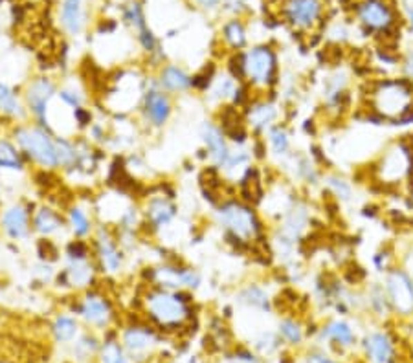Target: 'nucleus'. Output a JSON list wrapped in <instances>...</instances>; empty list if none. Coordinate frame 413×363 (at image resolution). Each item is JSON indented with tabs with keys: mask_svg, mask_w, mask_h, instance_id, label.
I'll list each match as a JSON object with an SVG mask.
<instances>
[{
	"mask_svg": "<svg viewBox=\"0 0 413 363\" xmlns=\"http://www.w3.org/2000/svg\"><path fill=\"white\" fill-rule=\"evenodd\" d=\"M384 288H386L389 305L398 316H413V277L406 268L392 266L384 274Z\"/></svg>",
	"mask_w": 413,
	"mask_h": 363,
	"instance_id": "obj_3",
	"label": "nucleus"
},
{
	"mask_svg": "<svg viewBox=\"0 0 413 363\" xmlns=\"http://www.w3.org/2000/svg\"><path fill=\"white\" fill-rule=\"evenodd\" d=\"M100 253L101 261H103V264H105L111 272H116V270L120 268L122 257H120V253L116 252V248H114V244H112L109 239H100Z\"/></svg>",
	"mask_w": 413,
	"mask_h": 363,
	"instance_id": "obj_22",
	"label": "nucleus"
},
{
	"mask_svg": "<svg viewBox=\"0 0 413 363\" xmlns=\"http://www.w3.org/2000/svg\"><path fill=\"white\" fill-rule=\"evenodd\" d=\"M175 215V207L165 201H153L149 205V216L156 226H164Z\"/></svg>",
	"mask_w": 413,
	"mask_h": 363,
	"instance_id": "obj_20",
	"label": "nucleus"
},
{
	"mask_svg": "<svg viewBox=\"0 0 413 363\" xmlns=\"http://www.w3.org/2000/svg\"><path fill=\"white\" fill-rule=\"evenodd\" d=\"M147 306L151 316L162 325H178L187 316L185 303L178 295H169L164 292L153 294L147 299Z\"/></svg>",
	"mask_w": 413,
	"mask_h": 363,
	"instance_id": "obj_6",
	"label": "nucleus"
},
{
	"mask_svg": "<svg viewBox=\"0 0 413 363\" xmlns=\"http://www.w3.org/2000/svg\"><path fill=\"white\" fill-rule=\"evenodd\" d=\"M109 305L101 297H89L83 305V316L95 325H103L109 319Z\"/></svg>",
	"mask_w": 413,
	"mask_h": 363,
	"instance_id": "obj_17",
	"label": "nucleus"
},
{
	"mask_svg": "<svg viewBox=\"0 0 413 363\" xmlns=\"http://www.w3.org/2000/svg\"><path fill=\"white\" fill-rule=\"evenodd\" d=\"M373 264H375V268L380 274H386L387 270L392 268V253L387 250H380V252L373 255Z\"/></svg>",
	"mask_w": 413,
	"mask_h": 363,
	"instance_id": "obj_35",
	"label": "nucleus"
},
{
	"mask_svg": "<svg viewBox=\"0 0 413 363\" xmlns=\"http://www.w3.org/2000/svg\"><path fill=\"white\" fill-rule=\"evenodd\" d=\"M70 222H72V227L77 235H85L89 233L91 226H89V218L85 216V213L81 210H72L70 213Z\"/></svg>",
	"mask_w": 413,
	"mask_h": 363,
	"instance_id": "obj_33",
	"label": "nucleus"
},
{
	"mask_svg": "<svg viewBox=\"0 0 413 363\" xmlns=\"http://www.w3.org/2000/svg\"><path fill=\"white\" fill-rule=\"evenodd\" d=\"M68 274L75 284H83L89 281V277H91V270H89V266L83 263V259H75V263L72 264V268H70Z\"/></svg>",
	"mask_w": 413,
	"mask_h": 363,
	"instance_id": "obj_32",
	"label": "nucleus"
},
{
	"mask_svg": "<svg viewBox=\"0 0 413 363\" xmlns=\"http://www.w3.org/2000/svg\"><path fill=\"white\" fill-rule=\"evenodd\" d=\"M325 185L329 187V191L333 193L340 202H349L353 198V187L344 176H338V174H331L325 178Z\"/></svg>",
	"mask_w": 413,
	"mask_h": 363,
	"instance_id": "obj_19",
	"label": "nucleus"
},
{
	"mask_svg": "<svg viewBox=\"0 0 413 363\" xmlns=\"http://www.w3.org/2000/svg\"><path fill=\"white\" fill-rule=\"evenodd\" d=\"M322 0H286L285 17L294 28L309 30L318 24L322 17Z\"/></svg>",
	"mask_w": 413,
	"mask_h": 363,
	"instance_id": "obj_8",
	"label": "nucleus"
},
{
	"mask_svg": "<svg viewBox=\"0 0 413 363\" xmlns=\"http://www.w3.org/2000/svg\"><path fill=\"white\" fill-rule=\"evenodd\" d=\"M202 136H204V142H206L208 149H210V153L215 160H217L221 165L226 163L228 160V147H226V143H224V134L223 131H219L217 127L213 125H204V131H202Z\"/></svg>",
	"mask_w": 413,
	"mask_h": 363,
	"instance_id": "obj_10",
	"label": "nucleus"
},
{
	"mask_svg": "<svg viewBox=\"0 0 413 363\" xmlns=\"http://www.w3.org/2000/svg\"><path fill=\"white\" fill-rule=\"evenodd\" d=\"M367 303H369L371 310L376 312L378 316H386L384 312H387L392 308L389 299H387L386 288L382 283H371L367 288Z\"/></svg>",
	"mask_w": 413,
	"mask_h": 363,
	"instance_id": "obj_18",
	"label": "nucleus"
},
{
	"mask_svg": "<svg viewBox=\"0 0 413 363\" xmlns=\"http://www.w3.org/2000/svg\"><path fill=\"white\" fill-rule=\"evenodd\" d=\"M196 2L204 8H215L219 4V0H196Z\"/></svg>",
	"mask_w": 413,
	"mask_h": 363,
	"instance_id": "obj_42",
	"label": "nucleus"
},
{
	"mask_svg": "<svg viewBox=\"0 0 413 363\" xmlns=\"http://www.w3.org/2000/svg\"><path fill=\"white\" fill-rule=\"evenodd\" d=\"M244 77L255 86H270L277 77V57L272 48L255 46L244 53Z\"/></svg>",
	"mask_w": 413,
	"mask_h": 363,
	"instance_id": "obj_4",
	"label": "nucleus"
},
{
	"mask_svg": "<svg viewBox=\"0 0 413 363\" xmlns=\"http://www.w3.org/2000/svg\"><path fill=\"white\" fill-rule=\"evenodd\" d=\"M408 24H410V30H412L413 33V6L408 10Z\"/></svg>",
	"mask_w": 413,
	"mask_h": 363,
	"instance_id": "obj_43",
	"label": "nucleus"
},
{
	"mask_svg": "<svg viewBox=\"0 0 413 363\" xmlns=\"http://www.w3.org/2000/svg\"><path fill=\"white\" fill-rule=\"evenodd\" d=\"M61 97H63L68 105L72 106H80V97L74 94V92H61Z\"/></svg>",
	"mask_w": 413,
	"mask_h": 363,
	"instance_id": "obj_39",
	"label": "nucleus"
},
{
	"mask_svg": "<svg viewBox=\"0 0 413 363\" xmlns=\"http://www.w3.org/2000/svg\"><path fill=\"white\" fill-rule=\"evenodd\" d=\"M145 106H147V114L156 125H162L171 112L169 100L164 94H160V92H149Z\"/></svg>",
	"mask_w": 413,
	"mask_h": 363,
	"instance_id": "obj_15",
	"label": "nucleus"
},
{
	"mask_svg": "<svg viewBox=\"0 0 413 363\" xmlns=\"http://www.w3.org/2000/svg\"><path fill=\"white\" fill-rule=\"evenodd\" d=\"M162 83L169 90H184L190 86L191 80L181 68L169 66V68H165V72L162 74Z\"/></svg>",
	"mask_w": 413,
	"mask_h": 363,
	"instance_id": "obj_21",
	"label": "nucleus"
},
{
	"mask_svg": "<svg viewBox=\"0 0 413 363\" xmlns=\"http://www.w3.org/2000/svg\"><path fill=\"white\" fill-rule=\"evenodd\" d=\"M75 118L80 120L81 125H86V123L91 121V114H89V112L83 111V109H77V111H75Z\"/></svg>",
	"mask_w": 413,
	"mask_h": 363,
	"instance_id": "obj_40",
	"label": "nucleus"
},
{
	"mask_svg": "<svg viewBox=\"0 0 413 363\" xmlns=\"http://www.w3.org/2000/svg\"><path fill=\"white\" fill-rule=\"evenodd\" d=\"M241 301L243 303H248L252 306H259V308H266L268 306V297L261 288L257 286H248V288L244 290L243 294H241Z\"/></svg>",
	"mask_w": 413,
	"mask_h": 363,
	"instance_id": "obj_26",
	"label": "nucleus"
},
{
	"mask_svg": "<svg viewBox=\"0 0 413 363\" xmlns=\"http://www.w3.org/2000/svg\"><path fill=\"white\" fill-rule=\"evenodd\" d=\"M224 39H226V42H228L232 48H235V50L243 48L244 42H246V33H244L243 24L239 21L228 22V24L224 26Z\"/></svg>",
	"mask_w": 413,
	"mask_h": 363,
	"instance_id": "obj_23",
	"label": "nucleus"
},
{
	"mask_svg": "<svg viewBox=\"0 0 413 363\" xmlns=\"http://www.w3.org/2000/svg\"><path fill=\"white\" fill-rule=\"evenodd\" d=\"M68 252L70 255H72V259H85L86 248L85 244H81V242H74V244L68 248Z\"/></svg>",
	"mask_w": 413,
	"mask_h": 363,
	"instance_id": "obj_38",
	"label": "nucleus"
},
{
	"mask_svg": "<svg viewBox=\"0 0 413 363\" xmlns=\"http://www.w3.org/2000/svg\"><path fill=\"white\" fill-rule=\"evenodd\" d=\"M127 19L131 21V24H134V26L140 30V32H143V30H145V21H143L142 10H140V6L138 4H133L131 8H129Z\"/></svg>",
	"mask_w": 413,
	"mask_h": 363,
	"instance_id": "obj_36",
	"label": "nucleus"
},
{
	"mask_svg": "<svg viewBox=\"0 0 413 363\" xmlns=\"http://www.w3.org/2000/svg\"><path fill=\"white\" fill-rule=\"evenodd\" d=\"M275 116H277V112H275L274 105H270V103H257V105L252 106L248 121L250 125L257 129V131H265L266 127L275 120Z\"/></svg>",
	"mask_w": 413,
	"mask_h": 363,
	"instance_id": "obj_16",
	"label": "nucleus"
},
{
	"mask_svg": "<svg viewBox=\"0 0 413 363\" xmlns=\"http://www.w3.org/2000/svg\"><path fill=\"white\" fill-rule=\"evenodd\" d=\"M403 72L404 77H408L410 81H413V50H410L403 59Z\"/></svg>",
	"mask_w": 413,
	"mask_h": 363,
	"instance_id": "obj_37",
	"label": "nucleus"
},
{
	"mask_svg": "<svg viewBox=\"0 0 413 363\" xmlns=\"http://www.w3.org/2000/svg\"><path fill=\"white\" fill-rule=\"evenodd\" d=\"M35 226H37L39 232L44 233V235H48V233H52V232H55V230H57L59 218L55 215H53V213L50 210H43L37 215V221H35Z\"/></svg>",
	"mask_w": 413,
	"mask_h": 363,
	"instance_id": "obj_27",
	"label": "nucleus"
},
{
	"mask_svg": "<svg viewBox=\"0 0 413 363\" xmlns=\"http://www.w3.org/2000/svg\"><path fill=\"white\" fill-rule=\"evenodd\" d=\"M279 332L283 334L285 339H288L291 343H300L303 337L302 326L297 325L296 322H292V319H285V322L279 325Z\"/></svg>",
	"mask_w": 413,
	"mask_h": 363,
	"instance_id": "obj_30",
	"label": "nucleus"
},
{
	"mask_svg": "<svg viewBox=\"0 0 413 363\" xmlns=\"http://www.w3.org/2000/svg\"><path fill=\"white\" fill-rule=\"evenodd\" d=\"M219 218L237 241H250L261 233V222L255 211L241 202L224 204L219 211Z\"/></svg>",
	"mask_w": 413,
	"mask_h": 363,
	"instance_id": "obj_2",
	"label": "nucleus"
},
{
	"mask_svg": "<svg viewBox=\"0 0 413 363\" xmlns=\"http://www.w3.org/2000/svg\"><path fill=\"white\" fill-rule=\"evenodd\" d=\"M0 111L17 114L19 112V103H17L15 95L11 94V90L4 84H0Z\"/></svg>",
	"mask_w": 413,
	"mask_h": 363,
	"instance_id": "obj_31",
	"label": "nucleus"
},
{
	"mask_svg": "<svg viewBox=\"0 0 413 363\" xmlns=\"http://www.w3.org/2000/svg\"><path fill=\"white\" fill-rule=\"evenodd\" d=\"M358 19L367 30L375 32H387L395 24L392 6L386 0H364L358 6Z\"/></svg>",
	"mask_w": 413,
	"mask_h": 363,
	"instance_id": "obj_7",
	"label": "nucleus"
},
{
	"mask_svg": "<svg viewBox=\"0 0 413 363\" xmlns=\"http://www.w3.org/2000/svg\"><path fill=\"white\" fill-rule=\"evenodd\" d=\"M2 226L13 239H21L26 235L28 232V218L24 210L21 207H11L10 211H6L2 216Z\"/></svg>",
	"mask_w": 413,
	"mask_h": 363,
	"instance_id": "obj_13",
	"label": "nucleus"
},
{
	"mask_svg": "<svg viewBox=\"0 0 413 363\" xmlns=\"http://www.w3.org/2000/svg\"><path fill=\"white\" fill-rule=\"evenodd\" d=\"M366 353L373 363H389L393 358V343L384 332H373L366 337Z\"/></svg>",
	"mask_w": 413,
	"mask_h": 363,
	"instance_id": "obj_9",
	"label": "nucleus"
},
{
	"mask_svg": "<svg viewBox=\"0 0 413 363\" xmlns=\"http://www.w3.org/2000/svg\"><path fill=\"white\" fill-rule=\"evenodd\" d=\"M367 105L369 116L376 125L392 123L398 125L406 114L413 109V81L408 77H387L371 83L367 92Z\"/></svg>",
	"mask_w": 413,
	"mask_h": 363,
	"instance_id": "obj_1",
	"label": "nucleus"
},
{
	"mask_svg": "<svg viewBox=\"0 0 413 363\" xmlns=\"http://www.w3.org/2000/svg\"><path fill=\"white\" fill-rule=\"evenodd\" d=\"M103 363H127V360L116 343H109L103 348Z\"/></svg>",
	"mask_w": 413,
	"mask_h": 363,
	"instance_id": "obj_34",
	"label": "nucleus"
},
{
	"mask_svg": "<svg viewBox=\"0 0 413 363\" xmlns=\"http://www.w3.org/2000/svg\"><path fill=\"white\" fill-rule=\"evenodd\" d=\"M0 167H10V169L21 167L19 154L15 153V149L11 147L8 142H0Z\"/></svg>",
	"mask_w": 413,
	"mask_h": 363,
	"instance_id": "obj_28",
	"label": "nucleus"
},
{
	"mask_svg": "<svg viewBox=\"0 0 413 363\" xmlns=\"http://www.w3.org/2000/svg\"><path fill=\"white\" fill-rule=\"evenodd\" d=\"M323 337L327 339H333L338 345H344V347H349L355 343V332L351 328V325L344 319H334V322L329 323L325 328H323Z\"/></svg>",
	"mask_w": 413,
	"mask_h": 363,
	"instance_id": "obj_14",
	"label": "nucleus"
},
{
	"mask_svg": "<svg viewBox=\"0 0 413 363\" xmlns=\"http://www.w3.org/2000/svg\"><path fill=\"white\" fill-rule=\"evenodd\" d=\"M309 363H334L333 360H329L327 356H322V354H313L309 356Z\"/></svg>",
	"mask_w": 413,
	"mask_h": 363,
	"instance_id": "obj_41",
	"label": "nucleus"
},
{
	"mask_svg": "<svg viewBox=\"0 0 413 363\" xmlns=\"http://www.w3.org/2000/svg\"><path fill=\"white\" fill-rule=\"evenodd\" d=\"M151 334L147 331H140V328H133V331H129L125 334V343H127L129 348H133V351H142V348L149 347V343H151Z\"/></svg>",
	"mask_w": 413,
	"mask_h": 363,
	"instance_id": "obj_25",
	"label": "nucleus"
},
{
	"mask_svg": "<svg viewBox=\"0 0 413 363\" xmlns=\"http://www.w3.org/2000/svg\"><path fill=\"white\" fill-rule=\"evenodd\" d=\"M53 94V84L48 80H39L30 86V94H28V100H30V105H32V111L37 114V116L43 118L44 112H46V105L50 97Z\"/></svg>",
	"mask_w": 413,
	"mask_h": 363,
	"instance_id": "obj_11",
	"label": "nucleus"
},
{
	"mask_svg": "<svg viewBox=\"0 0 413 363\" xmlns=\"http://www.w3.org/2000/svg\"><path fill=\"white\" fill-rule=\"evenodd\" d=\"M19 142L24 147L30 156L33 160H37L39 163L43 165H48V167H53L57 165V145L48 138V134H44L43 131L39 129H24V131H19Z\"/></svg>",
	"mask_w": 413,
	"mask_h": 363,
	"instance_id": "obj_5",
	"label": "nucleus"
},
{
	"mask_svg": "<svg viewBox=\"0 0 413 363\" xmlns=\"http://www.w3.org/2000/svg\"><path fill=\"white\" fill-rule=\"evenodd\" d=\"M63 24L70 33H80L85 22L83 15V0H64L63 6Z\"/></svg>",
	"mask_w": 413,
	"mask_h": 363,
	"instance_id": "obj_12",
	"label": "nucleus"
},
{
	"mask_svg": "<svg viewBox=\"0 0 413 363\" xmlns=\"http://www.w3.org/2000/svg\"><path fill=\"white\" fill-rule=\"evenodd\" d=\"M268 140H270L272 151H274L277 156H283V154L288 153V149H291V140H288V134L283 127H274L268 134Z\"/></svg>",
	"mask_w": 413,
	"mask_h": 363,
	"instance_id": "obj_24",
	"label": "nucleus"
},
{
	"mask_svg": "<svg viewBox=\"0 0 413 363\" xmlns=\"http://www.w3.org/2000/svg\"><path fill=\"white\" fill-rule=\"evenodd\" d=\"M53 332H55L57 339L68 342L75 334V323L70 317H59L57 322H55V326H53Z\"/></svg>",
	"mask_w": 413,
	"mask_h": 363,
	"instance_id": "obj_29",
	"label": "nucleus"
}]
</instances>
